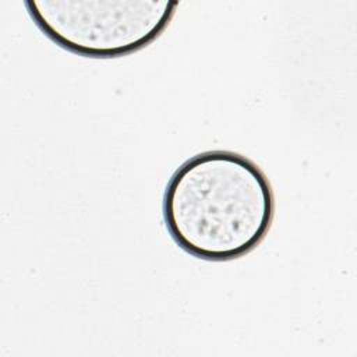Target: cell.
Here are the masks:
<instances>
[{
	"mask_svg": "<svg viewBox=\"0 0 357 357\" xmlns=\"http://www.w3.org/2000/svg\"><path fill=\"white\" fill-rule=\"evenodd\" d=\"M35 25L57 46L93 59L131 54L170 24L178 1L25 0Z\"/></svg>",
	"mask_w": 357,
	"mask_h": 357,
	"instance_id": "2",
	"label": "cell"
},
{
	"mask_svg": "<svg viewBox=\"0 0 357 357\" xmlns=\"http://www.w3.org/2000/svg\"><path fill=\"white\" fill-rule=\"evenodd\" d=\"M163 220L173 241L205 261H230L268 234L275 195L266 174L241 153L215 149L187 159L163 194Z\"/></svg>",
	"mask_w": 357,
	"mask_h": 357,
	"instance_id": "1",
	"label": "cell"
}]
</instances>
